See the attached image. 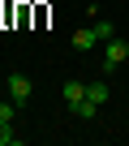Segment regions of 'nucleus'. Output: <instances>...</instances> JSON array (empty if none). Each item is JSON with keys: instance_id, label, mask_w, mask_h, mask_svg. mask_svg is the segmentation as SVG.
<instances>
[{"instance_id": "1", "label": "nucleus", "mask_w": 129, "mask_h": 146, "mask_svg": "<svg viewBox=\"0 0 129 146\" xmlns=\"http://www.w3.org/2000/svg\"><path fill=\"white\" fill-rule=\"evenodd\" d=\"M125 60H129V43H125L120 35H116V39H108V43H103V73L120 69Z\"/></svg>"}, {"instance_id": "2", "label": "nucleus", "mask_w": 129, "mask_h": 146, "mask_svg": "<svg viewBox=\"0 0 129 146\" xmlns=\"http://www.w3.org/2000/svg\"><path fill=\"white\" fill-rule=\"evenodd\" d=\"M30 95H35V82L26 78V73H13V78H9V99H13V103L22 108V103H26Z\"/></svg>"}, {"instance_id": "3", "label": "nucleus", "mask_w": 129, "mask_h": 146, "mask_svg": "<svg viewBox=\"0 0 129 146\" xmlns=\"http://www.w3.org/2000/svg\"><path fill=\"white\" fill-rule=\"evenodd\" d=\"M60 95H64V103L73 108V103H78V99L86 95V82H82V78H64V86H60Z\"/></svg>"}, {"instance_id": "4", "label": "nucleus", "mask_w": 129, "mask_h": 146, "mask_svg": "<svg viewBox=\"0 0 129 146\" xmlns=\"http://www.w3.org/2000/svg\"><path fill=\"white\" fill-rule=\"evenodd\" d=\"M73 47H78V52H90V47H99V35H95V26H82V30H73Z\"/></svg>"}, {"instance_id": "5", "label": "nucleus", "mask_w": 129, "mask_h": 146, "mask_svg": "<svg viewBox=\"0 0 129 146\" xmlns=\"http://www.w3.org/2000/svg\"><path fill=\"white\" fill-rule=\"evenodd\" d=\"M86 99H90V103H99V108H103V103H108V99H112V90H108V82H86Z\"/></svg>"}, {"instance_id": "6", "label": "nucleus", "mask_w": 129, "mask_h": 146, "mask_svg": "<svg viewBox=\"0 0 129 146\" xmlns=\"http://www.w3.org/2000/svg\"><path fill=\"white\" fill-rule=\"evenodd\" d=\"M69 112H73V116H78V120H95V116H99V103H90V99H86V95H82V99H78V103H73V108H69Z\"/></svg>"}, {"instance_id": "7", "label": "nucleus", "mask_w": 129, "mask_h": 146, "mask_svg": "<svg viewBox=\"0 0 129 146\" xmlns=\"http://www.w3.org/2000/svg\"><path fill=\"white\" fill-rule=\"evenodd\" d=\"M0 146H17V129H13V120H0Z\"/></svg>"}, {"instance_id": "8", "label": "nucleus", "mask_w": 129, "mask_h": 146, "mask_svg": "<svg viewBox=\"0 0 129 146\" xmlns=\"http://www.w3.org/2000/svg\"><path fill=\"white\" fill-rule=\"evenodd\" d=\"M95 35H99V43H108V39H116V26L112 22H95Z\"/></svg>"}, {"instance_id": "9", "label": "nucleus", "mask_w": 129, "mask_h": 146, "mask_svg": "<svg viewBox=\"0 0 129 146\" xmlns=\"http://www.w3.org/2000/svg\"><path fill=\"white\" fill-rule=\"evenodd\" d=\"M13 116H17V103H13V99L0 103V120H13Z\"/></svg>"}]
</instances>
